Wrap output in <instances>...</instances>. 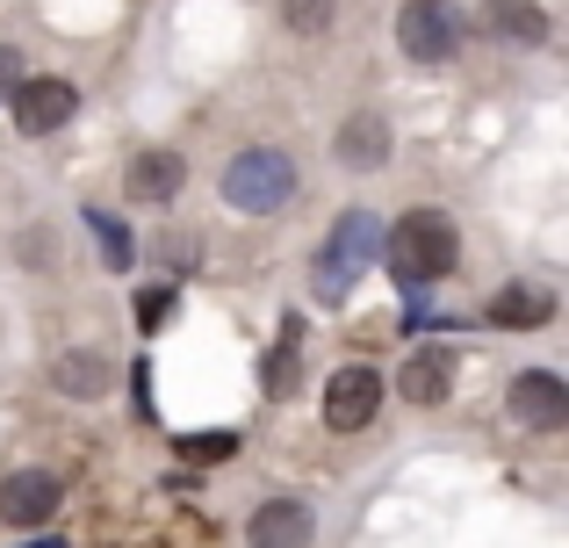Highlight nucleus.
Wrapping results in <instances>:
<instances>
[{
  "label": "nucleus",
  "instance_id": "ddd939ff",
  "mask_svg": "<svg viewBox=\"0 0 569 548\" xmlns=\"http://www.w3.org/2000/svg\"><path fill=\"white\" fill-rule=\"evenodd\" d=\"M318 535V512L303 506V498H260L246 520V541L252 548H310Z\"/></svg>",
  "mask_w": 569,
  "mask_h": 548
},
{
  "label": "nucleus",
  "instance_id": "aec40b11",
  "mask_svg": "<svg viewBox=\"0 0 569 548\" xmlns=\"http://www.w3.org/2000/svg\"><path fill=\"white\" fill-rule=\"evenodd\" d=\"M14 80H22V51H14V43H0V101L14 94Z\"/></svg>",
  "mask_w": 569,
  "mask_h": 548
},
{
  "label": "nucleus",
  "instance_id": "dca6fc26",
  "mask_svg": "<svg viewBox=\"0 0 569 548\" xmlns=\"http://www.w3.org/2000/svg\"><path fill=\"white\" fill-rule=\"evenodd\" d=\"M274 14H281V29H289V37L318 43V37H332V22H339V0H274Z\"/></svg>",
  "mask_w": 569,
  "mask_h": 548
},
{
  "label": "nucleus",
  "instance_id": "2eb2a0df",
  "mask_svg": "<svg viewBox=\"0 0 569 548\" xmlns=\"http://www.w3.org/2000/svg\"><path fill=\"white\" fill-rule=\"evenodd\" d=\"M498 332H541L548 318H556V296L548 289H533V281H512V289H498L490 296V310H483Z\"/></svg>",
  "mask_w": 569,
  "mask_h": 548
},
{
  "label": "nucleus",
  "instance_id": "f257e3e1",
  "mask_svg": "<svg viewBox=\"0 0 569 548\" xmlns=\"http://www.w3.org/2000/svg\"><path fill=\"white\" fill-rule=\"evenodd\" d=\"M382 268L397 275L403 289H432V281H447L461 268V225L447 210H432V202L403 210L397 225H389V239H382Z\"/></svg>",
  "mask_w": 569,
  "mask_h": 548
},
{
  "label": "nucleus",
  "instance_id": "a211bd4d",
  "mask_svg": "<svg viewBox=\"0 0 569 548\" xmlns=\"http://www.w3.org/2000/svg\"><path fill=\"white\" fill-rule=\"evenodd\" d=\"M181 455H188V462H231V455H238V434H188Z\"/></svg>",
  "mask_w": 569,
  "mask_h": 548
},
{
  "label": "nucleus",
  "instance_id": "9b49d317",
  "mask_svg": "<svg viewBox=\"0 0 569 548\" xmlns=\"http://www.w3.org/2000/svg\"><path fill=\"white\" fill-rule=\"evenodd\" d=\"M51 390L66 397V405H101V397L116 390V361L101 347H66V353H51Z\"/></svg>",
  "mask_w": 569,
  "mask_h": 548
},
{
  "label": "nucleus",
  "instance_id": "39448f33",
  "mask_svg": "<svg viewBox=\"0 0 569 548\" xmlns=\"http://www.w3.org/2000/svg\"><path fill=\"white\" fill-rule=\"evenodd\" d=\"M505 411H512V426H527V434H562L569 426V382L556 368H519V376L505 382Z\"/></svg>",
  "mask_w": 569,
  "mask_h": 548
},
{
  "label": "nucleus",
  "instance_id": "1a4fd4ad",
  "mask_svg": "<svg viewBox=\"0 0 569 548\" xmlns=\"http://www.w3.org/2000/svg\"><path fill=\"white\" fill-rule=\"evenodd\" d=\"M181 188H188V159L173 152V145H144V152H130V167H123V196H130V202H144V210H167Z\"/></svg>",
  "mask_w": 569,
  "mask_h": 548
},
{
  "label": "nucleus",
  "instance_id": "423d86ee",
  "mask_svg": "<svg viewBox=\"0 0 569 548\" xmlns=\"http://www.w3.org/2000/svg\"><path fill=\"white\" fill-rule=\"evenodd\" d=\"M8 116H14V130H22V138H51V130H66L72 116H80V87H72V80H51V72L14 80Z\"/></svg>",
  "mask_w": 569,
  "mask_h": 548
},
{
  "label": "nucleus",
  "instance_id": "f3484780",
  "mask_svg": "<svg viewBox=\"0 0 569 548\" xmlns=\"http://www.w3.org/2000/svg\"><path fill=\"white\" fill-rule=\"evenodd\" d=\"M87 217H94V239H101V253H109V268L123 275V268H130V231L116 225L109 210H87Z\"/></svg>",
  "mask_w": 569,
  "mask_h": 548
},
{
  "label": "nucleus",
  "instance_id": "6e6552de",
  "mask_svg": "<svg viewBox=\"0 0 569 548\" xmlns=\"http://www.w3.org/2000/svg\"><path fill=\"white\" fill-rule=\"evenodd\" d=\"M389 152H397V138H389V116L382 109H353V116H339V130H332V159L347 173H382L389 167Z\"/></svg>",
  "mask_w": 569,
  "mask_h": 548
},
{
  "label": "nucleus",
  "instance_id": "f8f14e48",
  "mask_svg": "<svg viewBox=\"0 0 569 548\" xmlns=\"http://www.w3.org/2000/svg\"><path fill=\"white\" fill-rule=\"evenodd\" d=\"M455 376H461L455 347H418L411 361L397 368V397L411 411H432V405H447V397H455Z\"/></svg>",
  "mask_w": 569,
  "mask_h": 548
},
{
  "label": "nucleus",
  "instance_id": "f03ea898",
  "mask_svg": "<svg viewBox=\"0 0 569 548\" xmlns=\"http://www.w3.org/2000/svg\"><path fill=\"white\" fill-rule=\"evenodd\" d=\"M223 202L246 217H274L281 202H296V188H303V173H296V152L289 145H246V152L223 159Z\"/></svg>",
  "mask_w": 569,
  "mask_h": 548
},
{
  "label": "nucleus",
  "instance_id": "6ab92c4d",
  "mask_svg": "<svg viewBox=\"0 0 569 548\" xmlns=\"http://www.w3.org/2000/svg\"><path fill=\"white\" fill-rule=\"evenodd\" d=\"M22 260H29V268H43V260H51V268H58V239H51V231H29V239H22Z\"/></svg>",
  "mask_w": 569,
  "mask_h": 548
},
{
  "label": "nucleus",
  "instance_id": "0eeeda50",
  "mask_svg": "<svg viewBox=\"0 0 569 548\" xmlns=\"http://www.w3.org/2000/svg\"><path fill=\"white\" fill-rule=\"evenodd\" d=\"M382 390H389V382L368 361L325 376V426H332V434H368V426H376V411H382Z\"/></svg>",
  "mask_w": 569,
  "mask_h": 548
},
{
  "label": "nucleus",
  "instance_id": "4468645a",
  "mask_svg": "<svg viewBox=\"0 0 569 548\" xmlns=\"http://www.w3.org/2000/svg\"><path fill=\"white\" fill-rule=\"evenodd\" d=\"M483 37L490 43H519V51H541L556 37L541 0H483Z\"/></svg>",
  "mask_w": 569,
  "mask_h": 548
},
{
  "label": "nucleus",
  "instance_id": "20e7f679",
  "mask_svg": "<svg viewBox=\"0 0 569 548\" xmlns=\"http://www.w3.org/2000/svg\"><path fill=\"white\" fill-rule=\"evenodd\" d=\"M397 51L411 66H447L461 51V14L455 0H403L397 8Z\"/></svg>",
  "mask_w": 569,
  "mask_h": 548
},
{
  "label": "nucleus",
  "instance_id": "7ed1b4c3",
  "mask_svg": "<svg viewBox=\"0 0 569 548\" xmlns=\"http://www.w3.org/2000/svg\"><path fill=\"white\" fill-rule=\"evenodd\" d=\"M382 246V231H376V210H347L332 225V239H325V253H318V275H310V289H318V303H347L353 296V281H361L368 268V253Z\"/></svg>",
  "mask_w": 569,
  "mask_h": 548
},
{
  "label": "nucleus",
  "instance_id": "412c9836",
  "mask_svg": "<svg viewBox=\"0 0 569 548\" xmlns=\"http://www.w3.org/2000/svg\"><path fill=\"white\" fill-rule=\"evenodd\" d=\"M167 310H173V296H159V289H152V296H144V303H138V318H144V332H152V325H159V318H167Z\"/></svg>",
  "mask_w": 569,
  "mask_h": 548
},
{
  "label": "nucleus",
  "instance_id": "9d476101",
  "mask_svg": "<svg viewBox=\"0 0 569 548\" xmlns=\"http://www.w3.org/2000/svg\"><path fill=\"white\" fill-rule=\"evenodd\" d=\"M58 498H66V484L51 477V469H14V477H0V527H51Z\"/></svg>",
  "mask_w": 569,
  "mask_h": 548
}]
</instances>
